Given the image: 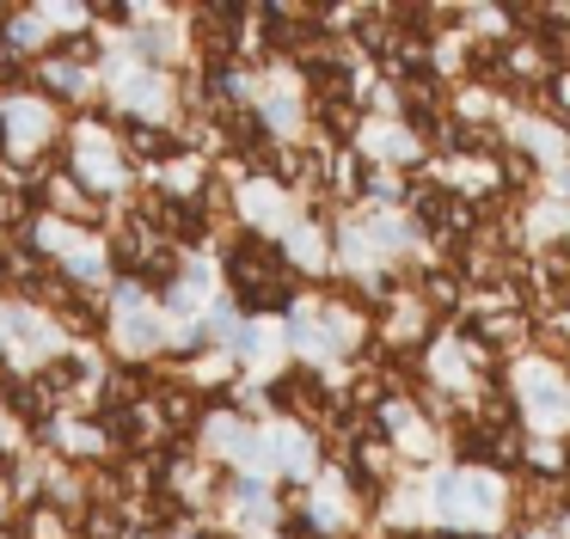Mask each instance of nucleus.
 <instances>
[{"label":"nucleus","mask_w":570,"mask_h":539,"mask_svg":"<svg viewBox=\"0 0 570 539\" xmlns=\"http://www.w3.org/2000/svg\"><path fill=\"white\" fill-rule=\"evenodd\" d=\"M276 404H288V411H325V392H320V380L301 367V374L276 380Z\"/></svg>","instance_id":"nucleus-2"},{"label":"nucleus","mask_w":570,"mask_h":539,"mask_svg":"<svg viewBox=\"0 0 570 539\" xmlns=\"http://www.w3.org/2000/svg\"><path fill=\"white\" fill-rule=\"evenodd\" d=\"M160 416H166V429H190V423H197V399H190V392H166Z\"/></svg>","instance_id":"nucleus-3"},{"label":"nucleus","mask_w":570,"mask_h":539,"mask_svg":"<svg viewBox=\"0 0 570 539\" xmlns=\"http://www.w3.org/2000/svg\"><path fill=\"white\" fill-rule=\"evenodd\" d=\"M227 276L246 294V306H283L288 301V264L271 239H239L227 257Z\"/></svg>","instance_id":"nucleus-1"},{"label":"nucleus","mask_w":570,"mask_h":539,"mask_svg":"<svg viewBox=\"0 0 570 539\" xmlns=\"http://www.w3.org/2000/svg\"><path fill=\"white\" fill-rule=\"evenodd\" d=\"M503 178H509V184H528V178H533V159H528V154H503Z\"/></svg>","instance_id":"nucleus-4"}]
</instances>
